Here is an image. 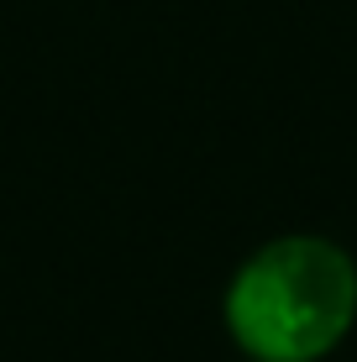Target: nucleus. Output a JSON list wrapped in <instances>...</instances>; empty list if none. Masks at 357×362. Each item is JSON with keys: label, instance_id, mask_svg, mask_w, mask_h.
<instances>
[{"label": "nucleus", "instance_id": "f257e3e1", "mask_svg": "<svg viewBox=\"0 0 357 362\" xmlns=\"http://www.w3.org/2000/svg\"><path fill=\"white\" fill-rule=\"evenodd\" d=\"M247 362H326L357 326V263L321 231H284L247 252L221 294Z\"/></svg>", "mask_w": 357, "mask_h": 362}]
</instances>
